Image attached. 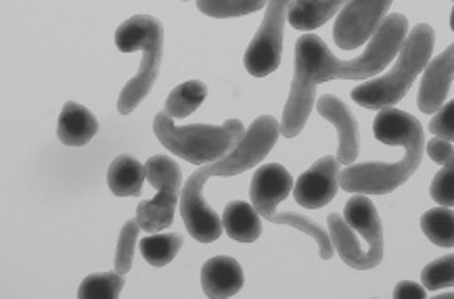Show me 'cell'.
<instances>
[{
  "label": "cell",
  "mask_w": 454,
  "mask_h": 299,
  "mask_svg": "<svg viewBox=\"0 0 454 299\" xmlns=\"http://www.w3.org/2000/svg\"><path fill=\"white\" fill-rule=\"evenodd\" d=\"M406 34L409 20L400 13L387 15L372 34L366 51L350 61H341L325 40L317 34H304L295 43V74L291 82L289 98L283 109L281 134L295 138L304 130V124L310 117V111L317 101V86L331 80H369L383 72L389 63L398 57Z\"/></svg>",
  "instance_id": "obj_1"
},
{
  "label": "cell",
  "mask_w": 454,
  "mask_h": 299,
  "mask_svg": "<svg viewBox=\"0 0 454 299\" xmlns=\"http://www.w3.org/2000/svg\"><path fill=\"white\" fill-rule=\"evenodd\" d=\"M278 134H281V124L275 117L262 115L254 120L246 137L229 155L200 168L186 178V185H183V193H180V216L195 241L214 243L224 231L223 218L203 199V186L207 180L214 176H237L254 168L270 153L272 146L277 145Z\"/></svg>",
  "instance_id": "obj_2"
},
{
  "label": "cell",
  "mask_w": 454,
  "mask_h": 299,
  "mask_svg": "<svg viewBox=\"0 0 454 299\" xmlns=\"http://www.w3.org/2000/svg\"><path fill=\"white\" fill-rule=\"evenodd\" d=\"M380 143L404 146V157L398 163H352L340 172V186L348 193L363 195H387L403 186L421 166L425 137L417 117L404 111L386 107L372 124Z\"/></svg>",
  "instance_id": "obj_3"
},
{
  "label": "cell",
  "mask_w": 454,
  "mask_h": 299,
  "mask_svg": "<svg viewBox=\"0 0 454 299\" xmlns=\"http://www.w3.org/2000/svg\"><path fill=\"white\" fill-rule=\"evenodd\" d=\"M434 28L427 23H419L406 34L403 46L398 51L394 67L381 78H372L366 84H360L352 90L354 103L364 109H386L403 101L411 90L417 75L425 72L434 52Z\"/></svg>",
  "instance_id": "obj_4"
},
{
  "label": "cell",
  "mask_w": 454,
  "mask_h": 299,
  "mask_svg": "<svg viewBox=\"0 0 454 299\" xmlns=\"http://www.w3.org/2000/svg\"><path fill=\"white\" fill-rule=\"evenodd\" d=\"M155 137L168 151L183 160L195 163V166H206L229 155L235 146L246 137V128L239 120H229L223 126L209 124H193V126H176L174 117L166 111L155 115L153 120Z\"/></svg>",
  "instance_id": "obj_5"
},
{
  "label": "cell",
  "mask_w": 454,
  "mask_h": 299,
  "mask_svg": "<svg viewBox=\"0 0 454 299\" xmlns=\"http://www.w3.org/2000/svg\"><path fill=\"white\" fill-rule=\"evenodd\" d=\"M115 46L121 52L141 51V69L128 84L121 88L118 98V111L121 115H130L145 101L153 88L160 74L161 49H164V28L155 17L137 15L121 23L115 29Z\"/></svg>",
  "instance_id": "obj_6"
},
{
  "label": "cell",
  "mask_w": 454,
  "mask_h": 299,
  "mask_svg": "<svg viewBox=\"0 0 454 299\" xmlns=\"http://www.w3.org/2000/svg\"><path fill=\"white\" fill-rule=\"evenodd\" d=\"M145 168L147 180L157 193L153 199L138 205L137 220L145 232H160L174 222V209L183 193V174L178 163L166 155H153Z\"/></svg>",
  "instance_id": "obj_7"
},
{
  "label": "cell",
  "mask_w": 454,
  "mask_h": 299,
  "mask_svg": "<svg viewBox=\"0 0 454 299\" xmlns=\"http://www.w3.org/2000/svg\"><path fill=\"white\" fill-rule=\"evenodd\" d=\"M294 0H269L266 15L252 43H249L243 63L254 78H266L277 72L283 57V29L289 7Z\"/></svg>",
  "instance_id": "obj_8"
},
{
  "label": "cell",
  "mask_w": 454,
  "mask_h": 299,
  "mask_svg": "<svg viewBox=\"0 0 454 299\" xmlns=\"http://www.w3.org/2000/svg\"><path fill=\"white\" fill-rule=\"evenodd\" d=\"M394 0H348L337 15L333 38L341 51L360 49L369 43Z\"/></svg>",
  "instance_id": "obj_9"
},
{
  "label": "cell",
  "mask_w": 454,
  "mask_h": 299,
  "mask_svg": "<svg viewBox=\"0 0 454 299\" xmlns=\"http://www.w3.org/2000/svg\"><path fill=\"white\" fill-rule=\"evenodd\" d=\"M340 189V161L337 157H320L294 185V197L301 208L320 209L333 201Z\"/></svg>",
  "instance_id": "obj_10"
},
{
  "label": "cell",
  "mask_w": 454,
  "mask_h": 299,
  "mask_svg": "<svg viewBox=\"0 0 454 299\" xmlns=\"http://www.w3.org/2000/svg\"><path fill=\"white\" fill-rule=\"evenodd\" d=\"M343 218L352 226V231L366 241L371 268L380 266L383 260V226L371 199L363 193H354V197L343 208Z\"/></svg>",
  "instance_id": "obj_11"
},
{
  "label": "cell",
  "mask_w": 454,
  "mask_h": 299,
  "mask_svg": "<svg viewBox=\"0 0 454 299\" xmlns=\"http://www.w3.org/2000/svg\"><path fill=\"white\" fill-rule=\"evenodd\" d=\"M294 185V178L281 163H269V166L258 168L252 178V186H249V197L262 218L270 220L277 214V205L287 199Z\"/></svg>",
  "instance_id": "obj_12"
},
{
  "label": "cell",
  "mask_w": 454,
  "mask_h": 299,
  "mask_svg": "<svg viewBox=\"0 0 454 299\" xmlns=\"http://www.w3.org/2000/svg\"><path fill=\"white\" fill-rule=\"evenodd\" d=\"M317 109L325 120H329L337 128V134H340V146H337V161H340V166L356 163L360 151L358 122L352 115V111L348 109V105L333 95H323L317 98Z\"/></svg>",
  "instance_id": "obj_13"
},
{
  "label": "cell",
  "mask_w": 454,
  "mask_h": 299,
  "mask_svg": "<svg viewBox=\"0 0 454 299\" xmlns=\"http://www.w3.org/2000/svg\"><path fill=\"white\" fill-rule=\"evenodd\" d=\"M241 264L235 257L216 256L209 257L201 268V289L207 297H232L243 287Z\"/></svg>",
  "instance_id": "obj_14"
},
{
  "label": "cell",
  "mask_w": 454,
  "mask_h": 299,
  "mask_svg": "<svg viewBox=\"0 0 454 299\" xmlns=\"http://www.w3.org/2000/svg\"><path fill=\"white\" fill-rule=\"evenodd\" d=\"M98 132V122L92 115L90 109L84 105L69 101L63 105V111L59 115V126H57V137L63 145L67 146H84L95 138Z\"/></svg>",
  "instance_id": "obj_15"
},
{
  "label": "cell",
  "mask_w": 454,
  "mask_h": 299,
  "mask_svg": "<svg viewBox=\"0 0 454 299\" xmlns=\"http://www.w3.org/2000/svg\"><path fill=\"white\" fill-rule=\"evenodd\" d=\"M223 226L232 241L254 243L262 234V216L254 203L231 201L224 208Z\"/></svg>",
  "instance_id": "obj_16"
},
{
  "label": "cell",
  "mask_w": 454,
  "mask_h": 299,
  "mask_svg": "<svg viewBox=\"0 0 454 299\" xmlns=\"http://www.w3.org/2000/svg\"><path fill=\"white\" fill-rule=\"evenodd\" d=\"M346 0H294L289 7V26L300 32H312L333 20Z\"/></svg>",
  "instance_id": "obj_17"
},
{
  "label": "cell",
  "mask_w": 454,
  "mask_h": 299,
  "mask_svg": "<svg viewBox=\"0 0 454 299\" xmlns=\"http://www.w3.org/2000/svg\"><path fill=\"white\" fill-rule=\"evenodd\" d=\"M147 178V168L132 155L115 157L109 166L107 185L115 197H138Z\"/></svg>",
  "instance_id": "obj_18"
},
{
  "label": "cell",
  "mask_w": 454,
  "mask_h": 299,
  "mask_svg": "<svg viewBox=\"0 0 454 299\" xmlns=\"http://www.w3.org/2000/svg\"><path fill=\"white\" fill-rule=\"evenodd\" d=\"M331 241H333V248L343 264H348L350 268H356V271H371V262L366 251L360 249L358 239L354 237L352 226L348 224L343 216L331 214L327 218Z\"/></svg>",
  "instance_id": "obj_19"
},
{
  "label": "cell",
  "mask_w": 454,
  "mask_h": 299,
  "mask_svg": "<svg viewBox=\"0 0 454 299\" xmlns=\"http://www.w3.org/2000/svg\"><path fill=\"white\" fill-rule=\"evenodd\" d=\"M207 86L200 80H189L178 84L166 98V114L174 120H183L191 115L200 105L206 101Z\"/></svg>",
  "instance_id": "obj_20"
},
{
  "label": "cell",
  "mask_w": 454,
  "mask_h": 299,
  "mask_svg": "<svg viewBox=\"0 0 454 299\" xmlns=\"http://www.w3.org/2000/svg\"><path fill=\"white\" fill-rule=\"evenodd\" d=\"M180 248H183V237L176 232L151 234L141 239V254L155 268L168 266L176 257Z\"/></svg>",
  "instance_id": "obj_21"
},
{
  "label": "cell",
  "mask_w": 454,
  "mask_h": 299,
  "mask_svg": "<svg viewBox=\"0 0 454 299\" xmlns=\"http://www.w3.org/2000/svg\"><path fill=\"white\" fill-rule=\"evenodd\" d=\"M425 237L438 248H454V212L448 208L427 209L421 218Z\"/></svg>",
  "instance_id": "obj_22"
},
{
  "label": "cell",
  "mask_w": 454,
  "mask_h": 299,
  "mask_svg": "<svg viewBox=\"0 0 454 299\" xmlns=\"http://www.w3.org/2000/svg\"><path fill=\"white\" fill-rule=\"evenodd\" d=\"M266 3L269 0H197V9L214 20H232V17L255 13L266 7Z\"/></svg>",
  "instance_id": "obj_23"
},
{
  "label": "cell",
  "mask_w": 454,
  "mask_h": 299,
  "mask_svg": "<svg viewBox=\"0 0 454 299\" xmlns=\"http://www.w3.org/2000/svg\"><path fill=\"white\" fill-rule=\"evenodd\" d=\"M124 289V274L121 272H97L86 277L80 283L78 297L82 299H112L118 297Z\"/></svg>",
  "instance_id": "obj_24"
},
{
  "label": "cell",
  "mask_w": 454,
  "mask_h": 299,
  "mask_svg": "<svg viewBox=\"0 0 454 299\" xmlns=\"http://www.w3.org/2000/svg\"><path fill=\"white\" fill-rule=\"evenodd\" d=\"M421 283L425 285V289L432 293H438L446 287H454V254L427 264L421 272Z\"/></svg>",
  "instance_id": "obj_25"
},
{
  "label": "cell",
  "mask_w": 454,
  "mask_h": 299,
  "mask_svg": "<svg viewBox=\"0 0 454 299\" xmlns=\"http://www.w3.org/2000/svg\"><path fill=\"white\" fill-rule=\"evenodd\" d=\"M143 228L138 224V220H130L121 226L120 239H118V251H115V271L126 274L132 268V260H135V249H137V237Z\"/></svg>",
  "instance_id": "obj_26"
},
{
  "label": "cell",
  "mask_w": 454,
  "mask_h": 299,
  "mask_svg": "<svg viewBox=\"0 0 454 299\" xmlns=\"http://www.w3.org/2000/svg\"><path fill=\"white\" fill-rule=\"evenodd\" d=\"M429 195L444 208H454V151L448 160L442 163V169L434 176Z\"/></svg>",
  "instance_id": "obj_27"
},
{
  "label": "cell",
  "mask_w": 454,
  "mask_h": 299,
  "mask_svg": "<svg viewBox=\"0 0 454 299\" xmlns=\"http://www.w3.org/2000/svg\"><path fill=\"white\" fill-rule=\"evenodd\" d=\"M429 130H432L438 138L454 143V98L435 111L432 122H429Z\"/></svg>",
  "instance_id": "obj_28"
},
{
  "label": "cell",
  "mask_w": 454,
  "mask_h": 299,
  "mask_svg": "<svg viewBox=\"0 0 454 299\" xmlns=\"http://www.w3.org/2000/svg\"><path fill=\"white\" fill-rule=\"evenodd\" d=\"M394 297L398 299H406V297H412V299H423L425 297V289L421 285L412 283V280H403V283L395 285L394 289Z\"/></svg>",
  "instance_id": "obj_29"
},
{
  "label": "cell",
  "mask_w": 454,
  "mask_h": 299,
  "mask_svg": "<svg viewBox=\"0 0 454 299\" xmlns=\"http://www.w3.org/2000/svg\"><path fill=\"white\" fill-rule=\"evenodd\" d=\"M450 28H452V32H454V7H452V13H450Z\"/></svg>",
  "instance_id": "obj_30"
},
{
  "label": "cell",
  "mask_w": 454,
  "mask_h": 299,
  "mask_svg": "<svg viewBox=\"0 0 454 299\" xmlns=\"http://www.w3.org/2000/svg\"><path fill=\"white\" fill-rule=\"evenodd\" d=\"M184 3H186V0H184Z\"/></svg>",
  "instance_id": "obj_31"
}]
</instances>
